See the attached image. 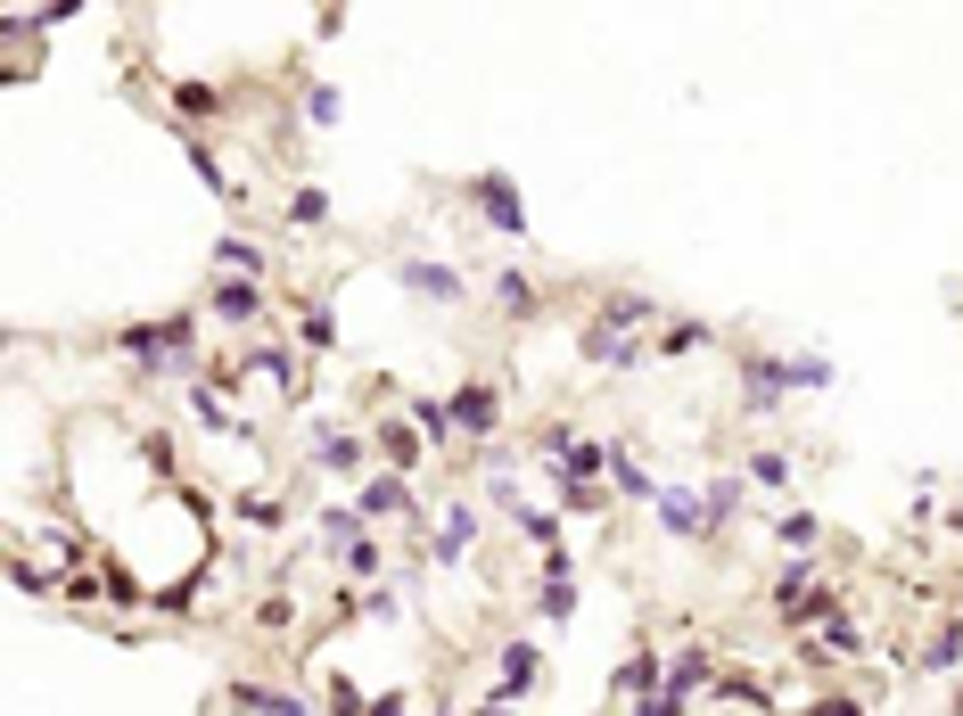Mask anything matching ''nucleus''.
Masks as SVG:
<instances>
[{"label": "nucleus", "mask_w": 963, "mask_h": 716, "mask_svg": "<svg viewBox=\"0 0 963 716\" xmlns=\"http://www.w3.org/2000/svg\"><path fill=\"white\" fill-rule=\"evenodd\" d=\"M116 346L132 354L140 371H181V379H198V322H190V313H174V322H132Z\"/></svg>", "instance_id": "obj_1"}, {"label": "nucleus", "mask_w": 963, "mask_h": 716, "mask_svg": "<svg viewBox=\"0 0 963 716\" xmlns=\"http://www.w3.org/2000/svg\"><path fill=\"white\" fill-rule=\"evenodd\" d=\"M462 198L478 206V223H487V231H502V239H528V198L511 189V174H478Z\"/></svg>", "instance_id": "obj_2"}, {"label": "nucleus", "mask_w": 963, "mask_h": 716, "mask_svg": "<svg viewBox=\"0 0 963 716\" xmlns=\"http://www.w3.org/2000/svg\"><path fill=\"white\" fill-rule=\"evenodd\" d=\"M733 363H741V412L749 420H774V412H783V395H790L783 354H733Z\"/></svg>", "instance_id": "obj_3"}, {"label": "nucleus", "mask_w": 963, "mask_h": 716, "mask_svg": "<svg viewBox=\"0 0 963 716\" xmlns=\"http://www.w3.org/2000/svg\"><path fill=\"white\" fill-rule=\"evenodd\" d=\"M445 412H453V437H470V445H494V429H502V388L470 379V388L445 395Z\"/></svg>", "instance_id": "obj_4"}, {"label": "nucleus", "mask_w": 963, "mask_h": 716, "mask_svg": "<svg viewBox=\"0 0 963 716\" xmlns=\"http://www.w3.org/2000/svg\"><path fill=\"white\" fill-rule=\"evenodd\" d=\"M651 322H659V297H651V288H610V297L593 305V330H610V339H642Z\"/></svg>", "instance_id": "obj_5"}, {"label": "nucleus", "mask_w": 963, "mask_h": 716, "mask_svg": "<svg viewBox=\"0 0 963 716\" xmlns=\"http://www.w3.org/2000/svg\"><path fill=\"white\" fill-rule=\"evenodd\" d=\"M535 684H543V650H535V643H502V667H494L487 700H494V708H511V700H528Z\"/></svg>", "instance_id": "obj_6"}, {"label": "nucleus", "mask_w": 963, "mask_h": 716, "mask_svg": "<svg viewBox=\"0 0 963 716\" xmlns=\"http://www.w3.org/2000/svg\"><path fill=\"white\" fill-rule=\"evenodd\" d=\"M395 281H404L421 305H462V297H470V288H462V272H453V264H436V256H404V264H395Z\"/></svg>", "instance_id": "obj_7"}, {"label": "nucleus", "mask_w": 963, "mask_h": 716, "mask_svg": "<svg viewBox=\"0 0 963 716\" xmlns=\"http://www.w3.org/2000/svg\"><path fill=\"white\" fill-rule=\"evenodd\" d=\"M354 511H363V519H412L421 502H412V478H404V470H380V478H363Z\"/></svg>", "instance_id": "obj_8"}, {"label": "nucleus", "mask_w": 963, "mask_h": 716, "mask_svg": "<svg viewBox=\"0 0 963 716\" xmlns=\"http://www.w3.org/2000/svg\"><path fill=\"white\" fill-rule=\"evenodd\" d=\"M659 528L684 536V543H700V536H708V502L684 494V487H659Z\"/></svg>", "instance_id": "obj_9"}, {"label": "nucleus", "mask_w": 963, "mask_h": 716, "mask_svg": "<svg viewBox=\"0 0 963 716\" xmlns=\"http://www.w3.org/2000/svg\"><path fill=\"white\" fill-rule=\"evenodd\" d=\"M206 313H215V322H256V313H264V288L256 281H232V272H223V281H215V297H206Z\"/></svg>", "instance_id": "obj_10"}, {"label": "nucleus", "mask_w": 963, "mask_h": 716, "mask_svg": "<svg viewBox=\"0 0 963 716\" xmlns=\"http://www.w3.org/2000/svg\"><path fill=\"white\" fill-rule=\"evenodd\" d=\"M232 708H239V716H313L297 692H272V684H256V676L232 684Z\"/></svg>", "instance_id": "obj_11"}, {"label": "nucleus", "mask_w": 963, "mask_h": 716, "mask_svg": "<svg viewBox=\"0 0 963 716\" xmlns=\"http://www.w3.org/2000/svg\"><path fill=\"white\" fill-rule=\"evenodd\" d=\"M470 543H478V511H470V502H453V511L436 519V543H429V560H445V568H453V560L470 552Z\"/></svg>", "instance_id": "obj_12"}, {"label": "nucleus", "mask_w": 963, "mask_h": 716, "mask_svg": "<svg viewBox=\"0 0 963 716\" xmlns=\"http://www.w3.org/2000/svg\"><path fill=\"white\" fill-rule=\"evenodd\" d=\"M618 700H651V692H667V659H651V650H635V659L618 667Z\"/></svg>", "instance_id": "obj_13"}, {"label": "nucleus", "mask_w": 963, "mask_h": 716, "mask_svg": "<svg viewBox=\"0 0 963 716\" xmlns=\"http://www.w3.org/2000/svg\"><path fill=\"white\" fill-rule=\"evenodd\" d=\"M552 494H560V511H584V519L610 511V487H601V478H569V470H552Z\"/></svg>", "instance_id": "obj_14"}, {"label": "nucleus", "mask_w": 963, "mask_h": 716, "mask_svg": "<svg viewBox=\"0 0 963 716\" xmlns=\"http://www.w3.org/2000/svg\"><path fill=\"white\" fill-rule=\"evenodd\" d=\"M494 305L511 313V322H528V313H543V288H535L528 272L511 264V272H494Z\"/></svg>", "instance_id": "obj_15"}, {"label": "nucleus", "mask_w": 963, "mask_h": 716, "mask_svg": "<svg viewBox=\"0 0 963 716\" xmlns=\"http://www.w3.org/2000/svg\"><path fill=\"white\" fill-rule=\"evenodd\" d=\"M610 494H626V502H659V487H651V470H642L626 445H610Z\"/></svg>", "instance_id": "obj_16"}, {"label": "nucleus", "mask_w": 963, "mask_h": 716, "mask_svg": "<svg viewBox=\"0 0 963 716\" xmlns=\"http://www.w3.org/2000/svg\"><path fill=\"white\" fill-rule=\"evenodd\" d=\"M741 494H749V478H708V487H700V502H708V536L741 519Z\"/></svg>", "instance_id": "obj_17"}, {"label": "nucleus", "mask_w": 963, "mask_h": 716, "mask_svg": "<svg viewBox=\"0 0 963 716\" xmlns=\"http://www.w3.org/2000/svg\"><path fill=\"white\" fill-rule=\"evenodd\" d=\"M421 445H429L421 429H404V420H380V453H387V470H412V461H421Z\"/></svg>", "instance_id": "obj_18"}, {"label": "nucleus", "mask_w": 963, "mask_h": 716, "mask_svg": "<svg viewBox=\"0 0 963 716\" xmlns=\"http://www.w3.org/2000/svg\"><path fill=\"white\" fill-rule=\"evenodd\" d=\"M215 264L232 272V281H264V247H256V239H239V231L215 247Z\"/></svg>", "instance_id": "obj_19"}, {"label": "nucleus", "mask_w": 963, "mask_h": 716, "mask_svg": "<svg viewBox=\"0 0 963 716\" xmlns=\"http://www.w3.org/2000/svg\"><path fill=\"white\" fill-rule=\"evenodd\" d=\"M313 461H322V470H354V461H363V445H354V437L346 429H313Z\"/></svg>", "instance_id": "obj_20"}, {"label": "nucleus", "mask_w": 963, "mask_h": 716, "mask_svg": "<svg viewBox=\"0 0 963 716\" xmlns=\"http://www.w3.org/2000/svg\"><path fill=\"white\" fill-rule=\"evenodd\" d=\"M807 594H815V552H790L783 577H774V601L790 609V601H807Z\"/></svg>", "instance_id": "obj_21"}, {"label": "nucleus", "mask_w": 963, "mask_h": 716, "mask_svg": "<svg viewBox=\"0 0 963 716\" xmlns=\"http://www.w3.org/2000/svg\"><path fill=\"white\" fill-rule=\"evenodd\" d=\"M247 371H264L272 388H288V395H297V354H288V346H256V354H247Z\"/></svg>", "instance_id": "obj_22"}, {"label": "nucleus", "mask_w": 963, "mask_h": 716, "mask_svg": "<svg viewBox=\"0 0 963 716\" xmlns=\"http://www.w3.org/2000/svg\"><path fill=\"white\" fill-rule=\"evenodd\" d=\"M749 487H766V494H790V453H749Z\"/></svg>", "instance_id": "obj_23"}, {"label": "nucleus", "mask_w": 963, "mask_h": 716, "mask_svg": "<svg viewBox=\"0 0 963 716\" xmlns=\"http://www.w3.org/2000/svg\"><path fill=\"white\" fill-rule=\"evenodd\" d=\"M322 543H330V552H354V543H363V511H322Z\"/></svg>", "instance_id": "obj_24"}, {"label": "nucleus", "mask_w": 963, "mask_h": 716, "mask_svg": "<svg viewBox=\"0 0 963 716\" xmlns=\"http://www.w3.org/2000/svg\"><path fill=\"white\" fill-rule=\"evenodd\" d=\"M708 676H717V667H708V650H684V659L667 667V692H684V700H692V692H700Z\"/></svg>", "instance_id": "obj_25"}, {"label": "nucleus", "mask_w": 963, "mask_h": 716, "mask_svg": "<svg viewBox=\"0 0 963 716\" xmlns=\"http://www.w3.org/2000/svg\"><path fill=\"white\" fill-rule=\"evenodd\" d=\"M955 650H963V618H939V635L923 643V667H955Z\"/></svg>", "instance_id": "obj_26"}, {"label": "nucleus", "mask_w": 963, "mask_h": 716, "mask_svg": "<svg viewBox=\"0 0 963 716\" xmlns=\"http://www.w3.org/2000/svg\"><path fill=\"white\" fill-rule=\"evenodd\" d=\"M511 528H519V536H528V543H535V552H560V519H552V511H519V519H511Z\"/></svg>", "instance_id": "obj_27"}, {"label": "nucleus", "mask_w": 963, "mask_h": 716, "mask_svg": "<svg viewBox=\"0 0 963 716\" xmlns=\"http://www.w3.org/2000/svg\"><path fill=\"white\" fill-rule=\"evenodd\" d=\"M174 108H181V116H215L223 91H215V82H174Z\"/></svg>", "instance_id": "obj_28"}, {"label": "nucleus", "mask_w": 963, "mask_h": 716, "mask_svg": "<svg viewBox=\"0 0 963 716\" xmlns=\"http://www.w3.org/2000/svg\"><path fill=\"white\" fill-rule=\"evenodd\" d=\"M380 568H387V543H380V536H363V543L346 552V577H363V585H371Z\"/></svg>", "instance_id": "obj_29"}, {"label": "nucleus", "mask_w": 963, "mask_h": 716, "mask_svg": "<svg viewBox=\"0 0 963 716\" xmlns=\"http://www.w3.org/2000/svg\"><path fill=\"white\" fill-rule=\"evenodd\" d=\"M288 223H297V231H322V223H330V198H322V189H297V198H288Z\"/></svg>", "instance_id": "obj_30"}, {"label": "nucleus", "mask_w": 963, "mask_h": 716, "mask_svg": "<svg viewBox=\"0 0 963 716\" xmlns=\"http://www.w3.org/2000/svg\"><path fill=\"white\" fill-rule=\"evenodd\" d=\"M774 536H783L790 552H807V543L824 536V528H815V511H783V519H774Z\"/></svg>", "instance_id": "obj_31"}, {"label": "nucleus", "mask_w": 963, "mask_h": 716, "mask_svg": "<svg viewBox=\"0 0 963 716\" xmlns=\"http://www.w3.org/2000/svg\"><path fill=\"white\" fill-rule=\"evenodd\" d=\"M190 165H198V182H206V189H223V198H239V189H232V174H223V157L206 149V140H190Z\"/></svg>", "instance_id": "obj_32"}, {"label": "nucleus", "mask_w": 963, "mask_h": 716, "mask_svg": "<svg viewBox=\"0 0 963 716\" xmlns=\"http://www.w3.org/2000/svg\"><path fill=\"white\" fill-rule=\"evenodd\" d=\"M790 388H832V363H824V354H790Z\"/></svg>", "instance_id": "obj_33"}, {"label": "nucleus", "mask_w": 963, "mask_h": 716, "mask_svg": "<svg viewBox=\"0 0 963 716\" xmlns=\"http://www.w3.org/2000/svg\"><path fill=\"white\" fill-rule=\"evenodd\" d=\"M338 108H346V99L330 91V82H313V91H305V124H322V133L338 124Z\"/></svg>", "instance_id": "obj_34"}, {"label": "nucleus", "mask_w": 963, "mask_h": 716, "mask_svg": "<svg viewBox=\"0 0 963 716\" xmlns=\"http://www.w3.org/2000/svg\"><path fill=\"white\" fill-rule=\"evenodd\" d=\"M692 346H708V330H700V322H676V330H667V339H659V354H667V363H684V354H692Z\"/></svg>", "instance_id": "obj_35"}, {"label": "nucleus", "mask_w": 963, "mask_h": 716, "mask_svg": "<svg viewBox=\"0 0 963 716\" xmlns=\"http://www.w3.org/2000/svg\"><path fill=\"white\" fill-rule=\"evenodd\" d=\"M569 609H577V585H543V594H535V618H569Z\"/></svg>", "instance_id": "obj_36"}, {"label": "nucleus", "mask_w": 963, "mask_h": 716, "mask_svg": "<svg viewBox=\"0 0 963 716\" xmlns=\"http://www.w3.org/2000/svg\"><path fill=\"white\" fill-rule=\"evenodd\" d=\"M305 346H338V322H330V305H305Z\"/></svg>", "instance_id": "obj_37"}, {"label": "nucleus", "mask_w": 963, "mask_h": 716, "mask_svg": "<svg viewBox=\"0 0 963 716\" xmlns=\"http://www.w3.org/2000/svg\"><path fill=\"white\" fill-rule=\"evenodd\" d=\"M239 519H247V528H281V502H272V494H239Z\"/></svg>", "instance_id": "obj_38"}, {"label": "nucleus", "mask_w": 963, "mask_h": 716, "mask_svg": "<svg viewBox=\"0 0 963 716\" xmlns=\"http://www.w3.org/2000/svg\"><path fill=\"white\" fill-rule=\"evenodd\" d=\"M330 708H338V716H371V700H363L346 676H330Z\"/></svg>", "instance_id": "obj_39"}, {"label": "nucleus", "mask_w": 963, "mask_h": 716, "mask_svg": "<svg viewBox=\"0 0 963 716\" xmlns=\"http://www.w3.org/2000/svg\"><path fill=\"white\" fill-rule=\"evenodd\" d=\"M717 692H725V700H749V708H766V700H774V692H766V684H749V676H725Z\"/></svg>", "instance_id": "obj_40"}, {"label": "nucleus", "mask_w": 963, "mask_h": 716, "mask_svg": "<svg viewBox=\"0 0 963 716\" xmlns=\"http://www.w3.org/2000/svg\"><path fill=\"white\" fill-rule=\"evenodd\" d=\"M635 716H684V692H651V700H635Z\"/></svg>", "instance_id": "obj_41"}, {"label": "nucleus", "mask_w": 963, "mask_h": 716, "mask_svg": "<svg viewBox=\"0 0 963 716\" xmlns=\"http://www.w3.org/2000/svg\"><path fill=\"white\" fill-rule=\"evenodd\" d=\"M470 716H511V708H494V700H478V708H470Z\"/></svg>", "instance_id": "obj_42"}, {"label": "nucleus", "mask_w": 963, "mask_h": 716, "mask_svg": "<svg viewBox=\"0 0 963 716\" xmlns=\"http://www.w3.org/2000/svg\"><path fill=\"white\" fill-rule=\"evenodd\" d=\"M232 716H239V708H232Z\"/></svg>", "instance_id": "obj_43"}, {"label": "nucleus", "mask_w": 963, "mask_h": 716, "mask_svg": "<svg viewBox=\"0 0 963 716\" xmlns=\"http://www.w3.org/2000/svg\"><path fill=\"white\" fill-rule=\"evenodd\" d=\"M445 716H453V708H445Z\"/></svg>", "instance_id": "obj_44"}]
</instances>
